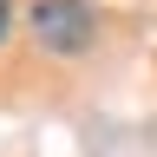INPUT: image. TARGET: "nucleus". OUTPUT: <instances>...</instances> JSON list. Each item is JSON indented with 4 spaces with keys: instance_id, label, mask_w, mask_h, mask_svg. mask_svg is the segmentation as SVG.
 <instances>
[{
    "instance_id": "1",
    "label": "nucleus",
    "mask_w": 157,
    "mask_h": 157,
    "mask_svg": "<svg viewBox=\"0 0 157 157\" xmlns=\"http://www.w3.org/2000/svg\"><path fill=\"white\" fill-rule=\"evenodd\" d=\"M26 26H33V39L46 52H78L92 39V7L85 0H33Z\"/></svg>"
},
{
    "instance_id": "2",
    "label": "nucleus",
    "mask_w": 157,
    "mask_h": 157,
    "mask_svg": "<svg viewBox=\"0 0 157 157\" xmlns=\"http://www.w3.org/2000/svg\"><path fill=\"white\" fill-rule=\"evenodd\" d=\"M0 39H7V0H0Z\"/></svg>"
}]
</instances>
